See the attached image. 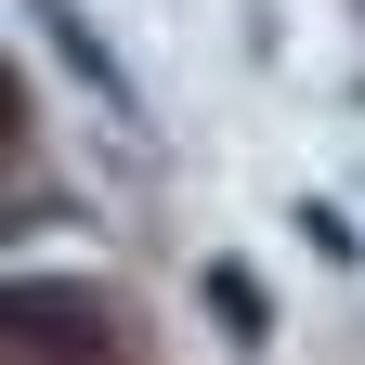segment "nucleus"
Wrapping results in <instances>:
<instances>
[{"label": "nucleus", "mask_w": 365, "mask_h": 365, "mask_svg": "<svg viewBox=\"0 0 365 365\" xmlns=\"http://www.w3.org/2000/svg\"><path fill=\"white\" fill-rule=\"evenodd\" d=\"M53 352H105V313H91V300H53V287H39V274H26V287H14V365H53Z\"/></svg>", "instance_id": "obj_1"}, {"label": "nucleus", "mask_w": 365, "mask_h": 365, "mask_svg": "<svg viewBox=\"0 0 365 365\" xmlns=\"http://www.w3.org/2000/svg\"><path fill=\"white\" fill-rule=\"evenodd\" d=\"M26 14H39V26H53V39H66V66H78L91 91H105V105H130V78H118V53H105V39H91V26L66 14V0H26Z\"/></svg>", "instance_id": "obj_2"}, {"label": "nucleus", "mask_w": 365, "mask_h": 365, "mask_svg": "<svg viewBox=\"0 0 365 365\" xmlns=\"http://www.w3.org/2000/svg\"><path fill=\"white\" fill-rule=\"evenodd\" d=\"M209 313H222L235 339H261V287H248V261H209Z\"/></svg>", "instance_id": "obj_3"}]
</instances>
